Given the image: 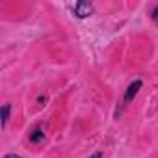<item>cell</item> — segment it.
<instances>
[{
  "mask_svg": "<svg viewBox=\"0 0 158 158\" xmlns=\"http://www.w3.org/2000/svg\"><path fill=\"white\" fill-rule=\"evenodd\" d=\"M139 88H141V80H136V82H132L130 86H128V89H127V93H125V104H128L136 95H138V91H139Z\"/></svg>",
  "mask_w": 158,
  "mask_h": 158,
  "instance_id": "2",
  "label": "cell"
},
{
  "mask_svg": "<svg viewBox=\"0 0 158 158\" xmlns=\"http://www.w3.org/2000/svg\"><path fill=\"white\" fill-rule=\"evenodd\" d=\"M8 119H10V104H4L2 106V127L8 125Z\"/></svg>",
  "mask_w": 158,
  "mask_h": 158,
  "instance_id": "4",
  "label": "cell"
},
{
  "mask_svg": "<svg viewBox=\"0 0 158 158\" xmlns=\"http://www.w3.org/2000/svg\"><path fill=\"white\" fill-rule=\"evenodd\" d=\"M6 158H23V156H17V154H8Z\"/></svg>",
  "mask_w": 158,
  "mask_h": 158,
  "instance_id": "6",
  "label": "cell"
},
{
  "mask_svg": "<svg viewBox=\"0 0 158 158\" xmlns=\"http://www.w3.org/2000/svg\"><path fill=\"white\" fill-rule=\"evenodd\" d=\"M101 156H102V152H95V154H93L91 158H101Z\"/></svg>",
  "mask_w": 158,
  "mask_h": 158,
  "instance_id": "5",
  "label": "cell"
},
{
  "mask_svg": "<svg viewBox=\"0 0 158 158\" xmlns=\"http://www.w3.org/2000/svg\"><path fill=\"white\" fill-rule=\"evenodd\" d=\"M93 13V6L89 2H76L74 4V15L78 19H86Z\"/></svg>",
  "mask_w": 158,
  "mask_h": 158,
  "instance_id": "1",
  "label": "cell"
},
{
  "mask_svg": "<svg viewBox=\"0 0 158 158\" xmlns=\"http://www.w3.org/2000/svg\"><path fill=\"white\" fill-rule=\"evenodd\" d=\"M41 139H45V134H43L39 128H35V130L30 134V141H32V143H37V141H41Z\"/></svg>",
  "mask_w": 158,
  "mask_h": 158,
  "instance_id": "3",
  "label": "cell"
}]
</instances>
